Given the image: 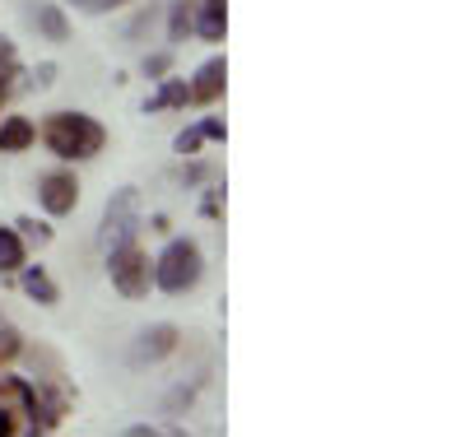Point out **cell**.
<instances>
[{"mask_svg": "<svg viewBox=\"0 0 465 437\" xmlns=\"http://www.w3.org/2000/svg\"><path fill=\"white\" fill-rule=\"evenodd\" d=\"M43 140L56 158H65V164H80V158H94L107 140V131L94 122V116L84 112H56L43 122Z\"/></svg>", "mask_w": 465, "mask_h": 437, "instance_id": "6da1fadb", "label": "cell"}, {"mask_svg": "<svg viewBox=\"0 0 465 437\" xmlns=\"http://www.w3.org/2000/svg\"><path fill=\"white\" fill-rule=\"evenodd\" d=\"M201 247L196 243H186V237H177V243L163 247V256L153 261V284H159L163 293H186V289H196L201 284Z\"/></svg>", "mask_w": 465, "mask_h": 437, "instance_id": "7a4b0ae2", "label": "cell"}, {"mask_svg": "<svg viewBox=\"0 0 465 437\" xmlns=\"http://www.w3.org/2000/svg\"><path fill=\"white\" fill-rule=\"evenodd\" d=\"M135 228H140V195H135V186H122V191H116L112 201H107L103 223H98L103 252H116V247L135 243Z\"/></svg>", "mask_w": 465, "mask_h": 437, "instance_id": "3957f363", "label": "cell"}, {"mask_svg": "<svg viewBox=\"0 0 465 437\" xmlns=\"http://www.w3.org/2000/svg\"><path fill=\"white\" fill-rule=\"evenodd\" d=\"M107 256H112V284H116V293H126V298L149 293V284H153V265H149V256H144L135 243L116 247V252H107Z\"/></svg>", "mask_w": 465, "mask_h": 437, "instance_id": "277c9868", "label": "cell"}, {"mask_svg": "<svg viewBox=\"0 0 465 437\" xmlns=\"http://www.w3.org/2000/svg\"><path fill=\"white\" fill-rule=\"evenodd\" d=\"M74 201H80V182H74V173H52V177H43V210H47V214H70Z\"/></svg>", "mask_w": 465, "mask_h": 437, "instance_id": "5b68a950", "label": "cell"}, {"mask_svg": "<svg viewBox=\"0 0 465 437\" xmlns=\"http://www.w3.org/2000/svg\"><path fill=\"white\" fill-rule=\"evenodd\" d=\"M223 79H228L223 56H210V61L196 70V79H191V103H214V98L223 94Z\"/></svg>", "mask_w": 465, "mask_h": 437, "instance_id": "8992f818", "label": "cell"}, {"mask_svg": "<svg viewBox=\"0 0 465 437\" xmlns=\"http://www.w3.org/2000/svg\"><path fill=\"white\" fill-rule=\"evenodd\" d=\"M191 28H196L205 43H223V28H228V5L223 0H201L196 19H191Z\"/></svg>", "mask_w": 465, "mask_h": 437, "instance_id": "52a82bcc", "label": "cell"}, {"mask_svg": "<svg viewBox=\"0 0 465 437\" xmlns=\"http://www.w3.org/2000/svg\"><path fill=\"white\" fill-rule=\"evenodd\" d=\"M135 349H140L135 359L159 363V359H168V353L177 349V331H173V326H153V331H144V335H140V344H135Z\"/></svg>", "mask_w": 465, "mask_h": 437, "instance_id": "ba28073f", "label": "cell"}, {"mask_svg": "<svg viewBox=\"0 0 465 437\" xmlns=\"http://www.w3.org/2000/svg\"><path fill=\"white\" fill-rule=\"evenodd\" d=\"M37 140V126L28 122V116H10V122H0V149L5 154H19Z\"/></svg>", "mask_w": 465, "mask_h": 437, "instance_id": "9c48e42d", "label": "cell"}, {"mask_svg": "<svg viewBox=\"0 0 465 437\" xmlns=\"http://www.w3.org/2000/svg\"><path fill=\"white\" fill-rule=\"evenodd\" d=\"M19 284H24V293H28L33 303H47V307H52V303L61 298V293H56V284L47 280V270H37V265H33V270H24V280H19Z\"/></svg>", "mask_w": 465, "mask_h": 437, "instance_id": "30bf717a", "label": "cell"}, {"mask_svg": "<svg viewBox=\"0 0 465 437\" xmlns=\"http://www.w3.org/2000/svg\"><path fill=\"white\" fill-rule=\"evenodd\" d=\"M24 265V237L15 228H0V274Z\"/></svg>", "mask_w": 465, "mask_h": 437, "instance_id": "8fae6325", "label": "cell"}, {"mask_svg": "<svg viewBox=\"0 0 465 437\" xmlns=\"http://www.w3.org/2000/svg\"><path fill=\"white\" fill-rule=\"evenodd\" d=\"M33 24H37V28H43V33H47V37H52V43H61V37H65V33H70V28H65V19H61V10H56V5H37V10H33Z\"/></svg>", "mask_w": 465, "mask_h": 437, "instance_id": "7c38bea8", "label": "cell"}, {"mask_svg": "<svg viewBox=\"0 0 465 437\" xmlns=\"http://www.w3.org/2000/svg\"><path fill=\"white\" fill-rule=\"evenodd\" d=\"M191 15H196V0H173V19H168L173 43H182V37L191 33Z\"/></svg>", "mask_w": 465, "mask_h": 437, "instance_id": "4fadbf2b", "label": "cell"}, {"mask_svg": "<svg viewBox=\"0 0 465 437\" xmlns=\"http://www.w3.org/2000/svg\"><path fill=\"white\" fill-rule=\"evenodd\" d=\"M15 43H10V37H0V103H5L10 98V84H15Z\"/></svg>", "mask_w": 465, "mask_h": 437, "instance_id": "5bb4252c", "label": "cell"}, {"mask_svg": "<svg viewBox=\"0 0 465 437\" xmlns=\"http://www.w3.org/2000/svg\"><path fill=\"white\" fill-rule=\"evenodd\" d=\"M191 94H186V84H182V79H168V84H163V94L159 98H149L144 107L149 112H159V107H177V103H186Z\"/></svg>", "mask_w": 465, "mask_h": 437, "instance_id": "9a60e30c", "label": "cell"}, {"mask_svg": "<svg viewBox=\"0 0 465 437\" xmlns=\"http://www.w3.org/2000/svg\"><path fill=\"white\" fill-rule=\"evenodd\" d=\"M19 349H24V340L10 331V326H0V363H10V359H19Z\"/></svg>", "mask_w": 465, "mask_h": 437, "instance_id": "2e32d148", "label": "cell"}, {"mask_svg": "<svg viewBox=\"0 0 465 437\" xmlns=\"http://www.w3.org/2000/svg\"><path fill=\"white\" fill-rule=\"evenodd\" d=\"M19 233H24V237H33V243H52V228H47V223H37V219H24V223H19Z\"/></svg>", "mask_w": 465, "mask_h": 437, "instance_id": "e0dca14e", "label": "cell"}, {"mask_svg": "<svg viewBox=\"0 0 465 437\" xmlns=\"http://www.w3.org/2000/svg\"><path fill=\"white\" fill-rule=\"evenodd\" d=\"M74 10H89V15H103V10H116V5H126V0H70Z\"/></svg>", "mask_w": 465, "mask_h": 437, "instance_id": "ac0fdd59", "label": "cell"}, {"mask_svg": "<svg viewBox=\"0 0 465 437\" xmlns=\"http://www.w3.org/2000/svg\"><path fill=\"white\" fill-rule=\"evenodd\" d=\"M201 140H205L201 131H182V135L173 140V149H177V154H196V149H201Z\"/></svg>", "mask_w": 465, "mask_h": 437, "instance_id": "d6986e66", "label": "cell"}, {"mask_svg": "<svg viewBox=\"0 0 465 437\" xmlns=\"http://www.w3.org/2000/svg\"><path fill=\"white\" fill-rule=\"evenodd\" d=\"M201 135L205 140H223V122H201Z\"/></svg>", "mask_w": 465, "mask_h": 437, "instance_id": "ffe728a7", "label": "cell"}, {"mask_svg": "<svg viewBox=\"0 0 465 437\" xmlns=\"http://www.w3.org/2000/svg\"><path fill=\"white\" fill-rule=\"evenodd\" d=\"M144 70H149V74H163V70H168V56H149Z\"/></svg>", "mask_w": 465, "mask_h": 437, "instance_id": "44dd1931", "label": "cell"}, {"mask_svg": "<svg viewBox=\"0 0 465 437\" xmlns=\"http://www.w3.org/2000/svg\"><path fill=\"white\" fill-rule=\"evenodd\" d=\"M10 432H15V414L0 410V437H10Z\"/></svg>", "mask_w": 465, "mask_h": 437, "instance_id": "7402d4cb", "label": "cell"}]
</instances>
